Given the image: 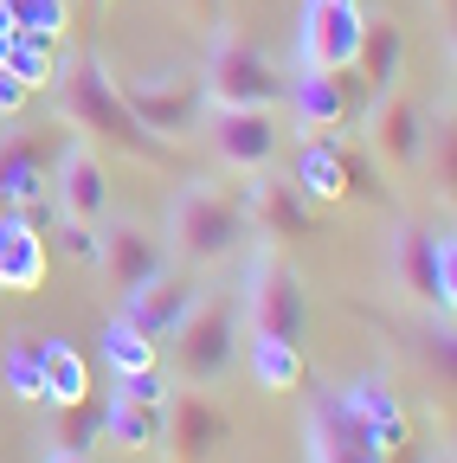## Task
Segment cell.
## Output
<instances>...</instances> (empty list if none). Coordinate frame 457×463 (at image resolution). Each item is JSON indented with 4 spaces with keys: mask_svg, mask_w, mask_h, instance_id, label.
<instances>
[{
    "mask_svg": "<svg viewBox=\"0 0 457 463\" xmlns=\"http://www.w3.org/2000/svg\"><path fill=\"white\" fill-rule=\"evenodd\" d=\"M52 90H59V116H65L84 142H109V148H123L129 161H148V167H161L167 155H175V142L148 136L136 116L123 109V90H117V78L103 71L97 52L59 58V78H52Z\"/></svg>",
    "mask_w": 457,
    "mask_h": 463,
    "instance_id": "obj_1",
    "label": "cell"
},
{
    "mask_svg": "<svg viewBox=\"0 0 457 463\" xmlns=\"http://www.w3.org/2000/svg\"><path fill=\"white\" fill-rule=\"evenodd\" d=\"M245 239H252V225H245L233 187L181 181V194L167 200V258H181L187 270H213L225 258H239Z\"/></svg>",
    "mask_w": 457,
    "mask_h": 463,
    "instance_id": "obj_2",
    "label": "cell"
},
{
    "mask_svg": "<svg viewBox=\"0 0 457 463\" xmlns=\"http://www.w3.org/2000/svg\"><path fill=\"white\" fill-rule=\"evenodd\" d=\"M206 33L213 45L200 65V97L213 109H277L283 90H290V71L239 26H206Z\"/></svg>",
    "mask_w": 457,
    "mask_h": 463,
    "instance_id": "obj_3",
    "label": "cell"
},
{
    "mask_svg": "<svg viewBox=\"0 0 457 463\" xmlns=\"http://www.w3.org/2000/svg\"><path fill=\"white\" fill-rule=\"evenodd\" d=\"M239 328H245V316H239V297L233 289H200L194 297V309L181 316V328H175V367H181V380L187 386H219L225 373L239 367Z\"/></svg>",
    "mask_w": 457,
    "mask_h": 463,
    "instance_id": "obj_4",
    "label": "cell"
},
{
    "mask_svg": "<svg viewBox=\"0 0 457 463\" xmlns=\"http://www.w3.org/2000/svg\"><path fill=\"white\" fill-rule=\"evenodd\" d=\"M386 270L413 303H425L438 322L457 309V239L451 225H393L386 232Z\"/></svg>",
    "mask_w": 457,
    "mask_h": 463,
    "instance_id": "obj_5",
    "label": "cell"
},
{
    "mask_svg": "<svg viewBox=\"0 0 457 463\" xmlns=\"http://www.w3.org/2000/svg\"><path fill=\"white\" fill-rule=\"evenodd\" d=\"M239 316H245V335H277V341H303V335H309V289H303V277L290 270V258L258 251V258L245 264Z\"/></svg>",
    "mask_w": 457,
    "mask_h": 463,
    "instance_id": "obj_6",
    "label": "cell"
},
{
    "mask_svg": "<svg viewBox=\"0 0 457 463\" xmlns=\"http://www.w3.org/2000/svg\"><path fill=\"white\" fill-rule=\"evenodd\" d=\"M283 103H290V123L297 136H328V129H348L361 123L367 109V84L348 71H316V65H297L290 71V90H283Z\"/></svg>",
    "mask_w": 457,
    "mask_h": 463,
    "instance_id": "obj_7",
    "label": "cell"
},
{
    "mask_svg": "<svg viewBox=\"0 0 457 463\" xmlns=\"http://www.w3.org/2000/svg\"><path fill=\"white\" fill-rule=\"evenodd\" d=\"M361 123H367V142H361V148L380 161V174H413V167L425 161V109H419L406 90L367 97Z\"/></svg>",
    "mask_w": 457,
    "mask_h": 463,
    "instance_id": "obj_8",
    "label": "cell"
},
{
    "mask_svg": "<svg viewBox=\"0 0 457 463\" xmlns=\"http://www.w3.org/2000/svg\"><path fill=\"white\" fill-rule=\"evenodd\" d=\"M361 0H303V20H297V65L316 71H348L355 65V45H361Z\"/></svg>",
    "mask_w": 457,
    "mask_h": 463,
    "instance_id": "obj_9",
    "label": "cell"
},
{
    "mask_svg": "<svg viewBox=\"0 0 457 463\" xmlns=\"http://www.w3.org/2000/svg\"><path fill=\"white\" fill-rule=\"evenodd\" d=\"M45 194L59 206V219H78V225H103L109 213V167L90 142H65L59 161L45 174Z\"/></svg>",
    "mask_w": 457,
    "mask_h": 463,
    "instance_id": "obj_10",
    "label": "cell"
},
{
    "mask_svg": "<svg viewBox=\"0 0 457 463\" xmlns=\"http://www.w3.org/2000/svg\"><path fill=\"white\" fill-rule=\"evenodd\" d=\"M117 90H123V109L136 116L148 136H161V142H181L200 123V109H206L200 78H129Z\"/></svg>",
    "mask_w": 457,
    "mask_h": 463,
    "instance_id": "obj_11",
    "label": "cell"
},
{
    "mask_svg": "<svg viewBox=\"0 0 457 463\" xmlns=\"http://www.w3.org/2000/svg\"><path fill=\"white\" fill-rule=\"evenodd\" d=\"M239 213H245V225L258 232V239H271V245L316 239V206H309L290 181H271V174H245Z\"/></svg>",
    "mask_w": 457,
    "mask_h": 463,
    "instance_id": "obj_12",
    "label": "cell"
},
{
    "mask_svg": "<svg viewBox=\"0 0 457 463\" xmlns=\"http://www.w3.org/2000/svg\"><path fill=\"white\" fill-rule=\"evenodd\" d=\"M206 136H213V155L233 174H264L277 161V148H283L277 109H213L206 116Z\"/></svg>",
    "mask_w": 457,
    "mask_h": 463,
    "instance_id": "obj_13",
    "label": "cell"
},
{
    "mask_svg": "<svg viewBox=\"0 0 457 463\" xmlns=\"http://www.w3.org/2000/svg\"><path fill=\"white\" fill-rule=\"evenodd\" d=\"M194 297H200V283L194 277H181V270H161V277H148L142 289H129V297H117L123 309V322H136L155 347H167L175 341V328H181V316L194 309Z\"/></svg>",
    "mask_w": 457,
    "mask_h": 463,
    "instance_id": "obj_14",
    "label": "cell"
},
{
    "mask_svg": "<svg viewBox=\"0 0 457 463\" xmlns=\"http://www.w3.org/2000/svg\"><path fill=\"white\" fill-rule=\"evenodd\" d=\"M97 270L109 277L117 297H129V289H142L148 277L167 270V245L142 225H109V232H97Z\"/></svg>",
    "mask_w": 457,
    "mask_h": 463,
    "instance_id": "obj_15",
    "label": "cell"
},
{
    "mask_svg": "<svg viewBox=\"0 0 457 463\" xmlns=\"http://www.w3.org/2000/svg\"><path fill=\"white\" fill-rule=\"evenodd\" d=\"M161 438L175 444V463H206L225 438H233V425H225V412L194 386V392H181V399L161 412Z\"/></svg>",
    "mask_w": 457,
    "mask_h": 463,
    "instance_id": "obj_16",
    "label": "cell"
},
{
    "mask_svg": "<svg viewBox=\"0 0 457 463\" xmlns=\"http://www.w3.org/2000/svg\"><path fill=\"white\" fill-rule=\"evenodd\" d=\"M355 78L367 84V97L406 84V33H399L393 20H367V26H361V45H355Z\"/></svg>",
    "mask_w": 457,
    "mask_h": 463,
    "instance_id": "obj_17",
    "label": "cell"
},
{
    "mask_svg": "<svg viewBox=\"0 0 457 463\" xmlns=\"http://www.w3.org/2000/svg\"><path fill=\"white\" fill-rule=\"evenodd\" d=\"M45 148L33 136H0V213H26L45 200Z\"/></svg>",
    "mask_w": 457,
    "mask_h": 463,
    "instance_id": "obj_18",
    "label": "cell"
},
{
    "mask_svg": "<svg viewBox=\"0 0 457 463\" xmlns=\"http://www.w3.org/2000/svg\"><path fill=\"white\" fill-rule=\"evenodd\" d=\"M290 187L309 200V206H341V136H303L297 148V167H290Z\"/></svg>",
    "mask_w": 457,
    "mask_h": 463,
    "instance_id": "obj_19",
    "label": "cell"
},
{
    "mask_svg": "<svg viewBox=\"0 0 457 463\" xmlns=\"http://www.w3.org/2000/svg\"><path fill=\"white\" fill-rule=\"evenodd\" d=\"M39 283H45V239L0 213V289L7 297H33Z\"/></svg>",
    "mask_w": 457,
    "mask_h": 463,
    "instance_id": "obj_20",
    "label": "cell"
},
{
    "mask_svg": "<svg viewBox=\"0 0 457 463\" xmlns=\"http://www.w3.org/2000/svg\"><path fill=\"white\" fill-rule=\"evenodd\" d=\"M245 367L258 380V392H297L303 386V341H277V335H252L245 347Z\"/></svg>",
    "mask_w": 457,
    "mask_h": 463,
    "instance_id": "obj_21",
    "label": "cell"
},
{
    "mask_svg": "<svg viewBox=\"0 0 457 463\" xmlns=\"http://www.w3.org/2000/svg\"><path fill=\"white\" fill-rule=\"evenodd\" d=\"M348 392V405L374 425V438H380V450H399L413 438V425H406V405H399V392L386 386V380H355V386H341Z\"/></svg>",
    "mask_w": 457,
    "mask_h": 463,
    "instance_id": "obj_22",
    "label": "cell"
},
{
    "mask_svg": "<svg viewBox=\"0 0 457 463\" xmlns=\"http://www.w3.org/2000/svg\"><path fill=\"white\" fill-rule=\"evenodd\" d=\"M103 444H123V450H155L161 444V405H136L123 392L103 399Z\"/></svg>",
    "mask_w": 457,
    "mask_h": 463,
    "instance_id": "obj_23",
    "label": "cell"
},
{
    "mask_svg": "<svg viewBox=\"0 0 457 463\" xmlns=\"http://www.w3.org/2000/svg\"><path fill=\"white\" fill-rule=\"evenodd\" d=\"M103 444V399H71V405H52V431H45V450H78L90 457Z\"/></svg>",
    "mask_w": 457,
    "mask_h": 463,
    "instance_id": "obj_24",
    "label": "cell"
},
{
    "mask_svg": "<svg viewBox=\"0 0 457 463\" xmlns=\"http://www.w3.org/2000/svg\"><path fill=\"white\" fill-rule=\"evenodd\" d=\"M39 367H45V405L90 399V361L71 341H39Z\"/></svg>",
    "mask_w": 457,
    "mask_h": 463,
    "instance_id": "obj_25",
    "label": "cell"
},
{
    "mask_svg": "<svg viewBox=\"0 0 457 463\" xmlns=\"http://www.w3.org/2000/svg\"><path fill=\"white\" fill-rule=\"evenodd\" d=\"M0 65H7L26 90H52V78H59V45L33 39V33H14L7 45H0Z\"/></svg>",
    "mask_w": 457,
    "mask_h": 463,
    "instance_id": "obj_26",
    "label": "cell"
},
{
    "mask_svg": "<svg viewBox=\"0 0 457 463\" xmlns=\"http://www.w3.org/2000/svg\"><path fill=\"white\" fill-rule=\"evenodd\" d=\"M0 380L20 405H45V367H39V341L33 335H14L7 354H0Z\"/></svg>",
    "mask_w": 457,
    "mask_h": 463,
    "instance_id": "obj_27",
    "label": "cell"
},
{
    "mask_svg": "<svg viewBox=\"0 0 457 463\" xmlns=\"http://www.w3.org/2000/svg\"><path fill=\"white\" fill-rule=\"evenodd\" d=\"M103 361H109V373H142V367H161V347L136 328V322H109L103 328Z\"/></svg>",
    "mask_w": 457,
    "mask_h": 463,
    "instance_id": "obj_28",
    "label": "cell"
},
{
    "mask_svg": "<svg viewBox=\"0 0 457 463\" xmlns=\"http://www.w3.org/2000/svg\"><path fill=\"white\" fill-rule=\"evenodd\" d=\"M341 194L361 200V206H386V181H380V161L355 142H341Z\"/></svg>",
    "mask_w": 457,
    "mask_h": 463,
    "instance_id": "obj_29",
    "label": "cell"
},
{
    "mask_svg": "<svg viewBox=\"0 0 457 463\" xmlns=\"http://www.w3.org/2000/svg\"><path fill=\"white\" fill-rule=\"evenodd\" d=\"M7 7H14V33L52 39V45L71 33V0H7Z\"/></svg>",
    "mask_w": 457,
    "mask_h": 463,
    "instance_id": "obj_30",
    "label": "cell"
},
{
    "mask_svg": "<svg viewBox=\"0 0 457 463\" xmlns=\"http://www.w3.org/2000/svg\"><path fill=\"white\" fill-rule=\"evenodd\" d=\"M45 239H59V251L71 258V264H97V225H78V219H59L45 232Z\"/></svg>",
    "mask_w": 457,
    "mask_h": 463,
    "instance_id": "obj_31",
    "label": "cell"
},
{
    "mask_svg": "<svg viewBox=\"0 0 457 463\" xmlns=\"http://www.w3.org/2000/svg\"><path fill=\"white\" fill-rule=\"evenodd\" d=\"M117 392H123V399H136V405H167V380H161V367L117 373Z\"/></svg>",
    "mask_w": 457,
    "mask_h": 463,
    "instance_id": "obj_32",
    "label": "cell"
},
{
    "mask_svg": "<svg viewBox=\"0 0 457 463\" xmlns=\"http://www.w3.org/2000/svg\"><path fill=\"white\" fill-rule=\"evenodd\" d=\"M26 103H33V90H26V84H20L7 65H0V123H14V116H20Z\"/></svg>",
    "mask_w": 457,
    "mask_h": 463,
    "instance_id": "obj_33",
    "label": "cell"
},
{
    "mask_svg": "<svg viewBox=\"0 0 457 463\" xmlns=\"http://www.w3.org/2000/svg\"><path fill=\"white\" fill-rule=\"evenodd\" d=\"M219 7H225V0H187V14H194L200 26H219Z\"/></svg>",
    "mask_w": 457,
    "mask_h": 463,
    "instance_id": "obj_34",
    "label": "cell"
},
{
    "mask_svg": "<svg viewBox=\"0 0 457 463\" xmlns=\"http://www.w3.org/2000/svg\"><path fill=\"white\" fill-rule=\"evenodd\" d=\"M39 463H90V457H78V450H45Z\"/></svg>",
    "mask_w": 457,
    "mask_h": 463,
    "instance_id": "obj_35",
    "label": "cell"
},
{
    "mask_svg": "<svg viewBox=\"0 0 457 463\" xmlns=\"http://www.w3.org/2000/svg\"><path fill=\"white\" fill-rule=\"evenodd\" d=\"M7 39H14V7L0 0V45H7Z\"/></svg>",
    "mask_w": 457,
    "mask_h": 463,
    "instance_id": "obj_36",
    "label": "cell"
},
{
    "mask_svg": "<svg viewBox=\"0 0 457 463\" xmlns=\"http://www.w3.org/2000/svg\"><path fill=\"white\" fill-rule=\"evenodd\" d=\"M425 7H432V14H438V20L451 26V7H457V0H425Z\"/></svg>",
    "mask_w": 457,
    "mask_h": 463,
    "instance_id": "obj_37",
    "label": "cell"
},
{
    "mask_svg": "<svg viewBox=\"0 0 457 463\" xmlns=\"http://www.w3.org/2000/svg\"><path fill=\"white\" fill-rule=\"evenodd\" d=\"M425 463H457V457H451V444H444V450H432V457H425Z\"/></svg>",
    "mask_w": 457,
    "mask_h": 463,
    "instance_id": "obj_38",
    "label": "cell"
},
{
    "mask_svg": "<svg viewBox=\"0 0 457 463\" xmlns=\"http://www.w3.org/2000/svg\"><path fill=\"white\" fill-rule=\"evenodd\" d=\"M90 7H109V0H90Z\"/></svg>",
    "mask_w": 457,
    "mask_h": 463,
    "instance_id": "obj_39",
    "label": "cell"
}]
</instances>
